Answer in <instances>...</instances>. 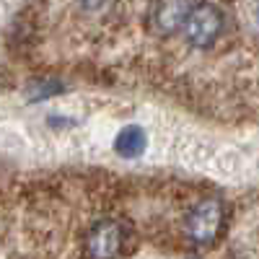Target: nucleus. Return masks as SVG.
Segmentation results:
<instances>
[{
  "mask_svg": "<svg viewBox=\"0 0 259 259\" xmlns=\"http://www.w3.org/2000/svg\"><path fill=\"white\" fill-rule=\"evenodd\" d=\"M192 8L194 6H189V0H158L153 11V29L158 34H174L184 29Z\"/></svg>",
  "mask_w": 259,
  "mask_h": 259,
  "instance_id": "20e7f679",
  "label": "nucleus"
},
{
  "mask_svg": "<svg viewBox=\"0 0 259 259\" xmlns=\"http://www.w3.org/2000/svg\"><path fill=\"white\" fill-rule=\"evenodd\" d=\"M122 249V226L117 221H99L85 236V251L91 259H114Z\"/></svg>",
  "mask_w": 259,
  "mask_h": 259,
  "instance_id": "7ed1b4c3",
  "label": "nucleus"
},
{
  "mask_svg": "<svg viewBox=\"0 0 259 259\" xmlns=\"http://www.w3.org/2000/svg\"><path fill=\"white\" fill-rule=\"evenodd\" d=\"M114 3V0H83V8L85 11H91V13H101V11H106Z\"/></svg>",
  "mask_w": 259,
  "mask_h": 259,
  "instance_id": "423d86ee",
  "label": "nucleus"
},
{
  "mask_svg": "<svg viewBox=\"0 0 259 259\" xmlns=\"http://www.w3.org/2000/svg\"><path fill=\"white\" fill-rule=\"evenodd\" d=\"M254 16H256V24H259V6H256V13Z\"/></svg>",
  "mask_w": 259,
  "mask_h": 259,
  "instance_id": "0eeeda50",
  "label": "nucleus"
},
{
  "mask_svg": "<svg viewBox=\"0 0 259 259\" xmlns=\"http://www.w3.org/2000/svg\"><path fill=\"white\" fill-rule=\"evenodd\" d=\"M145 145H148V138H145V133L138 124L124 127L122 133L117 135V140H114V150L122 158H138V156H143Z\"/></svg>",
  "mask_w": 259,
  "mask_h": 259,
  "instance_id": "39448f33",
  "label": "nucleus"
},
{
  "mask_svg": "<svg viewBox=\"0 0 259 259\" xmlns=\"http://www.w3.org/2000/svg\"><path fill=\"white\" fill-rule=\"evenodd\" d=\"M223 202L221 200H202L192 207L187 218V233L194 244H212L223 228Z\"/></svg>",
  "mask_w": 259,
  "mask_h": 259,
  "instance_id": "f257e3e1",
  "label": "nucleus"
},
{
  "mask_svg": "<svg viewBox=\"0 0 259 259\" xmlns=\"http://www.w3.org/2000/svg\"><path fill=\"white\" fill-rule=\"evenodd\" d=\"M223 29V13L215 8L212 3H200V6H194L189 18H187V24H184V36L192 47H210L215 39H218Z\"/></svg>",
  "mask_w": 259,
  "mask_h": 259,
  "instance_id": "f03ea898",
  "label": "nucleus"
}]
</instances>
